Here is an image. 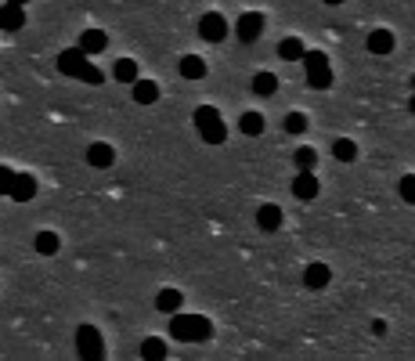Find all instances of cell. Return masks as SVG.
I'll use <instances>...</instances> for the list:
<instances>
[{"instance_id": "cell-30", "label": "cell", "mask_w": 415, "mask_h": 361, "mask_svg": "<svg viewBox=\"0 0 415 361\" xmlns=\"http://www.w3.org/2000/svg\"><path fill=\"white\" fill-rule=\"evenodd\" d=\"M11 181H15V170L0 166V195H11Z\"/></svg>"}, {"instance_id": "cell-11", "label": "cell", "mask_w": 415, "mask_h": 361, "mask_svg": "<svg viewBox=\"0 0 415 361\" xmlns=\"http://www.w3.org/2000/svg\"><path fill=\"white\" fill-rule=\"evenodd\" d=\"M79 47H84V55H102L105 47H108V37H105V29H84L79 33Z\"/></svg>"}, {"instance_id": "cell-16", "label": "cell", "mask_w": 415, "mask_h": 361, "mask_svg": "<svg viewBox=\"0 0 415 361\" xmlns=\"http://www.w3.org/2000/svg\"><path fill=\"white\" fill-rule=\"evenodd\" d=\"M369 51L372 55H390L394 51V33L390 29H372L369 33Z\"/></svg>"}, {"instance_id": "cell-21", "label": "cell", "mask_w": 415, "mask_h": 361, "mask_svg": "<svg viewBox=\"0 0 415 361\" xmlns=\"http://www.w3.org/2000/svg\"><path fill=\"white\" fill-rule=\"evenodd\" d=\"M113 76H116L119 84H134L137 76H141V72H137V61H134V58H119L116 66H113Z\"/></svg>"}, {"instance_id": "cell-35", "label": "cell", "mask_w": 415, "mask_h": 361, "mask_svg": "<svg viewBox=\"0 0 415 361\" xmlns=\"http://www.w3.org/2000/svg\"><path fill=\"white\" fill-rule=\"evenodd\" d=\"M412 87H415V76H412Z\"/></svg>"}, {"instance_id": "cell-34", "label": "cell", "mask_w": 415, "mask_h": 361, "mask_svg": "<svg viewBox=\"0 0 415 361\" xmlns=\"http://www.w3.org/2000/svg\"><path fill=\"white\" fill-rule=\"evenodd\" d=\"M11 4H29V0H11Z\"/></svg>"}, {"instance_id": "cell-31", "label": "cell", "mask_w": 415, "mask_h": 361, "mask_svg": "<svg viewBox=\"0 0 415 361\" xmlns=\"http://www.w3.org/2000/svg\"><path fill=\"white\" fill-rule=\"evenodd\" d=\"M372 333L383 336V333H387V322H379V318H376V322H372Z\"/></svg>"}, {"instance_id": "cell-25", "label": "cell", "mask_w": 415, "mask_h": 361, "mask_svg": "<svg viewBox=\"0 0 415 361\" xmlns=\"http://www.w3.org/2000/svg\"><path fill=\"white\" fill-rule=\"evenodd\" d=\"M141 358H166V343L155 340V336H148L145 343H141Z\"/></svg>"}, {"instance_id": "cell-5", "label": "cell", "mask_w": 415, "mask_h": 361, "mask_svg": "<svg viewBox=\"0 0 415 361\" xmlns=\"http://www.w3.org/2000/svg\"><path fill=\"white\" fill-rule=\"evenodd\" d=\"M264 26H267V19L260 11H246V14H238V22H235V37L242 43H253V40H260Z\"/></svg>"}, {"instance_id": "cell-29", "label": "cell", "mask_w": 415, "mask_h": 361, "mask_svg": "<svg viewBox=\"0 0 415 361\" xmlns=\"http://www.w3.org/2000/svg\"><path fill=\"white\" fill-rule=\"evenodd\" d=\"M401 199H405V202H412V206H415V174L401 177Z\"/></svg>"}, {"instance_id": "cell-12", "label": "cell", "mask_w": 415, "mask_h": 361, "mask_svg": "<svg viewBox=\"0 0 415 361\" xmlns=\"http://www.w3.org/2000/svg\"><path fill=\"white\" fill-rule=\"evenodd\" d=\"M329 282H332L329 264H307V271H303V286H307V289H325Z\"/></svg>"}, {"instance_id": "cell-28", "label": "cell", "mask_w": 415, "mask_h": 361, "mask_svg": "<svg viewBox=\"0 0 415 361\" xmlns=\"http://www.w3.org/2000/svg\"><path fill=\"white\" fill-rule=\"evenodd\" d=\"M76 80H84V84H94V87H98V84L105 80V76H102V69H94L90 61H87V66L79 69V76H76Z\"/></svg>"}, {"instance_id": "cell-18", "label": "cell", "mask_w": 415, "mask_h": 361, "mask_svg": "<svg viewBox=\"0 0 415 361\" xmlns=\"http://www.w3.org/2000/svg\"><path fill=\"white\" fill-rule=\"evenodd\" d=\"M257 224H260L264 231H278V228H282V210L275 206V202H267V206L257 210Z\"/></svg>"}, {"instance_id": "cell-9", "label": "cell", "mask_w": 415, "mask_h": 361, "mask_svg": "<svg viewBox=\"0 0 415 361\" xmlns=\"http://www.w3.org/2000/svg\"><path fill=\"white\" fill-rule=\"evenodd\" d=\"M11 199H15V202L37 199V177H33V174H15V181H11Z\"/></svg>"}, {"instance_id": "cell-24", "label": "cell", "mask_w": 415, "mask_h": 361, "mask_svg": "<svg viewBox=\"0 0 415 361\" xmlns=\"http://www.w3.org/2000/svg\"><path fill=\"white\" fill-rule=\"evenodd\" d=\"M238 130H242L246 137H257L264 130V116L260 113H246L242 119H238Z\"/></svg>"}, {"instance_id": "cell-6", "label": "cell", "mask_w": 415, "mask_h": 361, "mask_svg": "<svg viewBox=\"0 0 415 361\" xmlns=\"http://www.w3.org/2000/svg\"><path fill=\"white\" fill-rule=\"evenodd\" d=\"M199 37H202L206 43H220V40L228 37V22L220 19L217 11H210V14H202V19H199Z\"/></svg>"}, {"instance_id": "cell-27", "label": "cell", "mask_w": 415, "mask_h": 361, "mask_svg": "<svg viewBox=\"0 0 415 361\" xmlns=\"http://www.w3.org/2000/svg\"><path fill=\"white\" fill-rule=\"evenodd\" d=\"M285 130H289V134H303V130H307V116H303V113H289V116H285Z\"/></svg>"}, {"instance_id": "cell-22", "label": "cell", "mask_w": 415, "mask_h": 361, "mask_svg": "<svg viewBox=\"0 0 415 361\" xmlns=\"http://www.w3.org/2000/svg\"><path fill=\"white\" fill-rule=\"evenodd\" d=\"M332 155H336L340 163H354L358 159V145L350 137H336V141H332Z\"/></svg>"}, {"instance_id": "cell-15", "label": "cell", "mask_w": 415, "mask_h": 361, "mask_svg": "<svg viewBox=\"0 0 415 361\" xmlns=\"http://www.w3.org/2000/svg\"><path fill=\"white\" fill-rule=\"evenodd\" d=\"M131 87H134V101H137V105H155V101H159V84L141 80V76H137Z\"/></svg>"}, {"instance_id": "cell-20", "label": "cell", "mask_w": 415, "mask_h": 361, "mask_svg": "<svg viewBox=\"0 0 415 361\" xmlns=\"http://www.w3.org/2000/svg\"><path fill=\"white\" fill-rule=\"evenodd\" d=\"M181 76H184V80H202V76H206V61L199 55H184L181 58Z\"/></svg>"}, {"instance_id": "cell-8", "label": "cell", "mask_w": 415, "mask_h": 361, "mask_svg": "<svg viewBox=\"0 0 415 361\" xmlns=\"http://www.w3.org/2000/svg\"><path fill=\"white\" fill-rule=\"evenodd\" d=\"M293 195L303 199V202H311L318 195V177L311 174V170H296V177H293Z\"/></svg>"}, {"instance_id": "cell-26", "label": "cell", "mask_w": 415, "mask_h": 361, "mask_svg": "<svg viewBox=\"0 0 415 361\" xmlns=\"http://www.w3.org/2000/svg\"><path fill=\"white\" fill-rule=\"evenodd\" d=\"M293 159H296V170H314L318 152H314V148H296V152H293Z\"/></svg>"}, {"instance_id": "cell-19", "label": "cell", "mask_w": 415, "mask_h": 361, "mask_svg": "<svg viewBox=\"0 0 415 361\" xmlns=\"http://www.w3.org/2000/svg\"><path fill=\"white\" fill-rule=\"evenodd\" d=\"M303 55H307V47H303L300 37H285V40L278 43V58H285V61H300Z\"/></svg>"}, {"instance_id": "cell-33", "label": "cell", "mask_w": 415, "mask_h": 361, "mask_svg": "<svg viewBox=\"0 0 415 361\" xmlns=\"http://www.w3.org/2000/svg\"><path fill=\"white\" fill-rule=\"evenodd\" d=\"M325 4H343V0H325Z\"/></svg>"}, {"instance_id": "cell-17", "label": "cell", "mask_w": 415, "mask_h": 361, "mask_svg": "<svg viewBox=\"0 0 415 361\" xmlns=\"http://www.w3.org/2000/svg\"><path fill=\"white\" fill-rule=\"evenodd\" d=\"M278 90V76L275 72H257V76H253V94H257V98H271V94H275Z\"/></svg>"}, {"instance_id": "cell-4", "label": "cell", "mask_w": 415, "mask_h": 361, "mask_svg": "<svg viewBox=\"0 0 415 361\" xmlns=\"http://www.w3.org/2000/svg\"><path fill=\"white\" fill-rule=\"evenodd\" d=\"M76 354H79V358H105L102 333H98L94 325H79V329H76Z\"/></svg>"}, {"instance_id": "cell-3", "label": "cell", "mask_w": 415, "mask_h": 361, "mask_svg": "<svg viewBox=\"0 0 415 361\" xmlns=\"http://www.w3.org/2000/svg\"><path fill=\"white\" fill-rule=\"evenodd\" d=\"M300 61H303V69H307V87H314V90H329L332 87V69H329L325 51H307Z\"/></svg>"}, {"instance_id": "cell-13", "label": "cell", "mask_w": 415, "mask_h": 361, "mask_svg": "<svg viewBox=\"0 0 415 361\" xmlns=\"http://www.w3.org/2000/svg\"><path fill=\"white\" fill-rule=\"evenodd\" d=\"M87 163H90V166H98V170L113 166V163H116V152H113V145H105V141H98V145H90V148H87Z\"/></svg>"}, {"instance_id": "cell-32", "label": "cell", "mask_w": 415, "mask_h": 361, "mask_svg": "<svg viewBox=\"0 0 415 361\" xmlns=\"http://www.w3.org/2000/svg\"><path fill=\"white\" fill-rule=\"evenodd\" d=\"M408 108H412V116H415V94H412V101H408Z\"/></svg>"}, {"instance_id": "cell-10", "label": "cell", "mask_w": 415, "mask_h": 361, "mask_svg": "<svg viewBox=\"0 0 415 361\" xmlns=\"http://www.w3.org/2000/svg\"><path fill=\"white\" fill-rule=\"evenodd\" d=\"M26 26V11L22 4H11V0H4V8H0V29H8V33H15V29Z\"/></svg>"}, {"instance_id": "cell-2", "label": "cell", "mask_w": 415, "mask_h": 361, "mask_svg": "<svg viewBox=\"0 0 415 361\" xmlns=\"http://www.w3.org/2000/svg\"><path fill=\"white\" fill-rule=\"evenodd\" d=\"M191 119H195L199 137L206 141V145H224V141H228V127H224V119H220V113L213 105H199Z\"/></svg>"}, {"instance_id": "cell-23", "label": "cell", "mask_w": 415, "mask_h": 361, "mask_svg": "<svg viewBox=\"0 0 415 361\" xmlns=\"http://www.w3.org/2000/svg\"><path fill=\"white\" fill-rule=\"evenodd\" d=\"M33 246H37V253H44V257H55V253H58V235H55V231H37Z\"/></svg>"}, {"instance_id": "cell-7", "label": "cell", "mask_w": 415, "mask_h": 361, "mask_svg": "<svg viewBox=\"0 0 415 361\" xmlns=\"http://www.w3.org/2000/svg\"><path fill=\"white\" fill-rule=\"evenodd\" d=\"M87 66V55H84V47H69V51H61L58 55V69L66 72V76H79V69Z\"/></svg>"}, {"instance_id": "cell-14", "label": "cell", "mask_w": 415, "mask_h": 361, "mask_svg": "<svg viewBox=\"0 0 415 361\" xmlns=\"http://www.w3.org/2000/svg\"><path fill=\"white\" fill-rule=\"evenodd\" d=\"M181 304H184L181 289H159V293H155V307L163 311V315H177Z\"/></svg>"}, {"instance_id": "cell-1", "label": "cell", "mask_w": 415, "mask_h": 361, "mask_svg": "<svg viewBox=\"0 0 415 361\" xmlns=\"http://www.w3.org/2000/svg\"><path fill=\"white\" fill-rule=\"evenodd\" d=\"M170 336L181 343H206L213 336V325L202 315H181L177 311V315H170Z\"/></svg>"}]
</instances>
